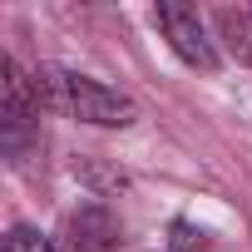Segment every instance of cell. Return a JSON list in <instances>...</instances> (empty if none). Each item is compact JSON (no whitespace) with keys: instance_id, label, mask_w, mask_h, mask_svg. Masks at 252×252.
I'll return each mask as SVG.
<instances>
[{"instance_id":"cell-5","label":"cell","mask_w":252,"mask_h":252,"mask_svg":"<svg viewBox=\"0 0 252 252\" xmlns=\"http://www.w3.org/2000/svg\"><path fill=\"white\" fill-rule=\"evenodd\" d=\"M5 252H60V247H55L45 232H35V227H10Z\"/></svg>"},{"instance_id":"cell-6","label":"cell","mask_w":252,"mask_h":252,"mask_svg":"<svg viewBox=\"0 0 252 252\" xmlns=\"http://www.w3.org/2000/svg\"><path fill=\"white\" fill-rule=\"evenodd\" d=\"M173 247H178V252L208 247V232H198V227H188V222H173Z\"/></svg>"},{"instance_id":"cell-4","label":"cell","mask_w":252,"mask_h":252,"mask_svg":"<svg viewBox=\"0 0 252 252\" xmlns=\"http://www.w3.org/2000/svg\"><path fill=\"white\" fill-rule=\"evenodd\" d=\"M218 25H222L227 50H232L242 64H252V5H247V10H222Z\"/></svg>"},{"instance_id":"cell-1","label":"cell","mask_w":252,"mask_h":252,"mask_svg":"<svg viewBox=\"0 0 252 252\" xmlns=\"http://www.w3.org/2000/svg\"><path fill=\"white\" fill-rule=\"evenodd\" d=\"M35 94H40V109L50 114H64V119H79V124H99V129H129L139 119V104L129 94H119L89 74H74V69H60V64H40L35 74Z\"/></svg>"},{"instance_id":"cell-3","label":"cell","mask_w":252,"mask_h":252,"mask_svg":"<svg viewBox=\"0 0 252 252\" xmlns=\"http://www.w3.org/2000/svg\"><path fill=\"white\" fill-rule=\"evenodd\" d=\"M124 227L104 203H79L64 218V252H119Z\"/></svg>"},{"instance_id":"cell-2","label":"cell","mask_w":252,"mask_h":252,"mask_svg":"<svg viewBox=\"0 0 252 252\" xmlns=\"http://www.w3.org/2000/svg\"><path fill=\"white\" fill-rule=\"evenodd\" d=\"M154 20H158V30H163V40L173 45V55L183 60V64H193V69H218V50H213V40H208V25H203V15L193 10V5H178V0H163V5L154 10Z\"/></svg>"}]
</instances>
